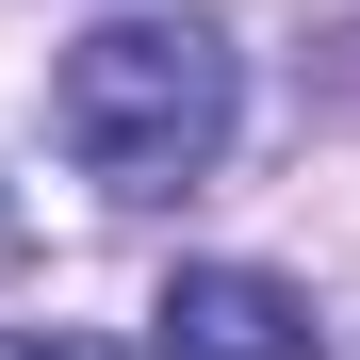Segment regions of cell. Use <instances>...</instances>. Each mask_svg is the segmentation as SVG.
<instances>
[{"label":"cell","instance_id":"3957f363","mask_svg":"<svg viewBox=\"0 0 360 360\" xmlns=\"http://www.w3.org/2000/svg\"><path fill=\"white\" fill-rule=\"evenodd\" d=\"M0 360H82V344H49V328H0Z\"/></svg>","mask_w":360,"mask_h":360},{"label":"cell","instance_id":"6da1fadb","mask_svg":"<svg viewBox=\"0 0 360 360\" xmlns=\"http://www.w3.org/2000/svg\"><path fill=\"white\" fill-rule=\"evenodd\" d=\"M229 115H246V49L213 17H98L66 66H49V131L82 180L115 197H180V180L229 164Z\"/></svg>","mask_w":360,"mask_h":360},{"label":"cell","instance_id":"277c9868","mask_svg":"<svg viewBox=\"0 0 360 360\" xmlns=\"http://www.w3.org/2000/svg\"><path fill=\"white\" fill-rule=\"evenodd\" d=\"M0 246H17V213H0Z\"/></svg>","mask_w":360,"mask_h":360},{"label":"cell","instance_id":"7a4b0ae2","mask_svg":"<svg viewBox=\"0 0 360 360\" xmlns=\"http://www.w3.org/2000/svg\"><path fill=\"white\" fill-rule=\"evenodd\" d=\"M148 344L164 360H328V311L295 278H262V262H180L148 295Z\"/></svg>","mask_w":360,"mask_h":360}]
</instances>
